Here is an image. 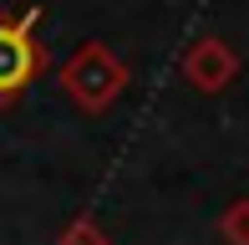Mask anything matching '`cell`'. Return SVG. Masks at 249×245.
<instances>
[{
  "label": "cell",
  "mask_w": 249,
  "mask_h": 245,
  "mask_svg": "<svg viewBox=\"0 0 249 245\" xmlns=\"http://www.w3.org/2000/svg\"><path fill=\"white\" fill-rule=\"evenodd\" d=\"M56 245H107V230H102L97 225V220H71V225H66L61 230V240H56Z\"/></svg>",
  "instance_id": "obj_5"
},
{
  "label": "cell",
  "mask_w": 249,
  "mask_h": 245,
  "mask_svg": "<svg viewBox=\"0 0 249 245\" xmlns=\"http://www.w3.org/2000/svg\"><path fill=\"white\" fill-rule=\"evenodd\" d=\"M219 235H224V245H249V199H234L219 215Z\"/></svg>",
  "instance_id": "obj_4"
},
{
  "label": "cell",
  "mask_w": 249,
  "mask_h": 245,
  "mask_svg": "<svg viewBox=\"0 0 249 245\" xmlns=\"http://www.w3.org/2000/svg\"><path fill=\"white\" fill-rule=\"evenodd\" d=\"M61 92L71 97L82 113H107L122 92H127V66L112 57V46L87 41L61 61Z\"/></svg>",
  "instance_id": "obj_1"
},
{
  "label": "cell",
  "mask_w": 249,
  "mask_h": 245,
  "mask_svg": "<svg viewBox=\"0 0 249 245\" xmlns=\"http://www.w3.org/2000/svg\"><path fill=\"white\" fill-rule=\"evenodd\" d=\"M36 41H31V31H26V20H5L0 16V97H10V92H20V87L36 77Z\"/></svg>",
  "instance_id": "obj_3"
},
{
  "label": "cell",
  "mask_w": 249,
  "mask_h": 245,
  "mask_svg": "<svg viewBox=\"0 0 249 245\" xmlns=\"http://www.w3.org/2000/svg\"><path fill=\"white\" fill-rule=\"evenodd\" d=\"M183 77L198 92H224V87L239 77V51L224 36H198L194 46L183 51Z\"/></svg>",
  "instance_id": "obj_2"
}]
</instances>
